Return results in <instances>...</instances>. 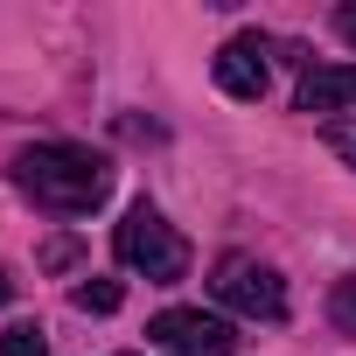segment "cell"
Returning a JSON list of instances; mask_svg holds the SVG:
<instances>
[{
  "label": "cell",
  "mask_w": 356,
  "mask_h": 356,
  "mask_svg": "<svg viewBox=\"0 0 356 356\" xmlns=\"http://www.w3.org/2000/svg\"><path fill=\"white\" fill-rule=\"evenodd\" d=\"M328 147H335V154L356 168V119H335V126H328Z\"/></svg>",
  "instance_id": "obj_10"
},
{
  "label": "cell",
  "mask_w": 356,
  "mask_h": 356,
  "mask_svg": "<svg viewBox=\"0 0 356 356\" xmlns=\"http://www.w3.org/2000/svg\"><path fill=\"white\" fill-rule=\"evenodd\" d=\"M335 29H342V42H349V49H356V0H349V8H342V15H335Z\"/></svg>",
  "instance_id": "obj_11"
},
{
  "label": "cell",
  "mask_w": 356,
  "mask_h": 356,
  "mask_svg": "<svg viewBox=\"0 0 356 356\" xmlns=\"http://www.w3.org/2000/svg\"><path fill=\"white\" fill-rule=\"evenodd\" d=\"M15 189H22L35 210H49V217H84V210H98L105 189H112V161L91 154V147L49 140V147H29V154L15 161Z\"/></svg>",
  "instance_id": "obj_1"
},
{
  "label": "cell",
  "mask_w": 356,
  "mask_h": 356,
  "mask_svg": "<svg viewBox=\"0 0 356 356\" xmlns=\"http://www.w3.org/2000/svg\"><path fill=\"white\" fill-rule=\"evenodd\" d=\"M266 42L259 35H238V42H224L217 49V84L231 91V98H266Z\"/></svg>",
  "instance_id": "obj_5"
},
{
  "label": "cell",
  "mask_w": 356,
  "mask_h": 356,
  "mask_svg": "<svg viewBox=\"0 0 356 356\" xmlns=\"http://www.w3.org/2000/svg\"><path fill=\"white\" fill-rule=\"evenodd\" d=\"M8 293H15V286H8V273H0V300H8Z\"/></svg>",
  "instance_id": "obj_12"
},
{
  "label": "cell",
  "mask_w": 356,
  "mask_h": 356,
  "mask_svg": "<svg viewBox=\"0 0 356 356\" xmlns=\"http://www.w3.org/2000/svg\"><path fill=\"white\" fill-rule=\"evenodd\" d=\"M328 321H335L342 335H356V273L335 280V293H328Z\"/></svg>",
  "instance_id": "obj_8"
},
{
  "label": "cell",
  "mask_w": 356,
  "mask_h": 356,
  "mask_svg": "<svg viewBox=\"0 0 356 356\" xmlns=\"http://www.w3.org/2000/svg\"><path fill=\"white\" fill-rule=\"evenodd\" d=\"M300 112H349L356 119V63H328L300 77Z\"/></svg>",
  "instance_id": "obj_6"
},
{
  "label": "cell",
  "mask_w": 356,
  "mask_h": 356,
  "mask_svg": "<svg viewBox=\"0 0 356 356\" xmlns=\"http://www.w3.org/2000/svg\"><path fill=\"white\" fill-rule=\"evenodd\" d=\"M210 293H217L224 307L252 314V321H286V280H280L273 266L245 259V252L217 259V280H210Z\"/></svg>",
  "instance_id": "obj_3"
},
{
  "label": "cell",
  "mask_w": 356,
  "mask_h": 356,
  "mask_svg": "<svg viewBox=\"0 0 356 356\" xmlns=\"http://www.w3.org/2000/svg\"><path fill=\"white\" fill-rule=\"evenodd\" d=\"M0 356H49V342H42V328L29 321V328H8V335H0Z\"/></svg>",
  "instance_id": "obj_9"
},
{
  "label": "cell",
  "mask_w": 356,
  "mask_h": 356,
  "mask_svg": "<svg viewBox=\"0 0 356 356\" xmlns=\"http://www.w3.org/2000/svg\"><path fill=\"white\" fill-rule=\"evenodd\" d=\"M147 335L168 342V349H182V356H231L238 349V328L224 314H203V307H168V314H154Z\"/></svg>",
  "instance_id": "obj_4"
},
{
  "label": "cell",
  "mask_w": 356,
  "mask_h": 356,
  "mask_svg": "<svg viewBox=\"0 0 356 356\" xmlns=\"http://www.w3.org/2000/svg\"><path fill=\"white\" fill-rule=\"evenodd\" d=\"M112 252H119V266L147 273L154 286L189 280V245H182V231H175L154 203H133V210H126V224L112 231Z\"/></svg>",
  "instance_id": "obj_2"
},
{
  "label": "cell",
  "mask_w": 356,
  "mask_h": 356,
  "mask_svg": "<svg viewBox=\"0 0 356 356\" xmlns=\"http://www.w3.org/2000/svg\"><path fill=\"white\" fill-rule=\"evenodd\" d=\"M70 300H77L84 314H119V300H126V286H119V280H84V286H77Z\"/></svg>",
  "instance_id": "obj_7"
}]
</instances>
